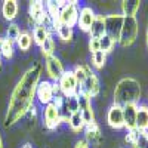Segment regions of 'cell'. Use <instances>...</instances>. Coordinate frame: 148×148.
Instances as JSON below:
<instances>
[{
  "instance_id": "38",
  "label": "cell",
  "mask_w": 148,
  "mask_h": 148,
  "mask_svg": "<svg viewBox=\"0 0 148 148\" xmlns=\"http://www.w3.org/2000/svg\"><path fill=\"white\" fill-rule=\"evenodd\" d=\"M0 148H3V139H2V135H0Z\"/></svg>"
},
{
  "instance_id": "30",
  "label": "cell",
  "mask_w": 148,
  "mask_h": 148,
  "mask_svg": "<svg viewBox=\"0 0 148 148\" xmlns=\"http://www.w3.org/2000/svg\"><path fill=\"white\" fill-rule=\"evenodd\" d=\"M114 46H116V40H113L110 36H102L101 39H99V51H102V52H105L107 55L110 53V52H113V49H114Z\"/></svg>"
},
{
  "instance_id": "29",
  "label": "cell",
  "mask_w": 148,
  "mask_h": 148,
  "mask_svg": "<svg viewBox=\"0 0 148 148\" xmlns=\"http://www.w3.org/2000/svg\"><path fill=\"white\" fill-rule=\"evenodd\" d=\"M55 47H56V45H55V40H53V37H52V34H51V36H49L47 39L45 40V43L40 46L42 55H43V56L55 55Z\"/></svg>"
},
{
  "instance_id": "21",
  "label": "cell",
  "mask_w": 148,
  "mask_h": 148,
  "mask_svg": "<svg viewBox=\"0 0 148 148\" xmlns=\"http://www.w3.org/2000/svg\"><path fill=\"white\" fill-rule=\"evenodd\" d=\"M67 123H68V127L71 129V132H74V133H79L80 130H84V127H86V123L80 114V111L73 113Z\"/></svg>"
},
{
  "instance_id": "7",
  "label": "cell",
  "mask_w": 148,
  "mask_h": 148,
  "mask_svg": "<svg viewBox=\"0 0 148 148\" xmlns=\"http://www.w3.org/2000/svg\"><path fill=\"white\" fill-rule=\"evenodd\" d=\"M45 68H46V74L51 82H58L65 71L64 64L61 62V59L56 55L45 56Z\"/></svg>"
},
{
  "instance_id": "23",
  "label": "cell",
  "mask_w": 148,
  "mask_h": 148,
  "mask_svg": "<svg viewBox=\"0 0 148 148\" xmlns=\"http://www.w3.org/2000/svg\"><path fill=\"white\" fill-rule=\"evenodd\" d=\"M15 53V42H12L6 37H2V43H0V56L5 59L14 58Z\"/></svg>"
},
{
  "instance_id": "32",
  "label": "cell",
  "mask_w": 148,
  "mask_h": 148,
  "mask_svg": "<svg viewBox=\"0 0 148 148\" xmlns=\"http://www.w3.org/2000/svg\"><path fill=\"white\" fill-rule=\"evenodd\" d=\"M141 132L139 130H136V129H132V130H127V135H126V142L129 144V145H132V147H135L138 144V141H139V138H141Z\"/></svg>"
},
{
  "instance_id": "19",
  "label": "cell",
  "mask_w": 148,
  "mask_h": 148,
  "mask_svg": "<svg viewBox=\"0 0 148 148\" xmlns=\"http://www.w3.org/2000/svg\"><path fill=\"white\" fill-rule=\"evenodd\" d=\"M136 130L141 133L148 130V105L145 104H138V111H136Z\"/></svg>"
},
{
  "instance_id": "16",
  "label": "cell",
  "mask_w": 148,
  "mask_h": 148,
  "mask_svg": "<svg viewBox=\"0 0 148 148\" xmlns=\"http://www.w3.org/2000/svg\"><path fill=\"white\" fill-rule=\"evenodd\" d=\"M84 135H86V142H92L96 147H99L102 142V132L98 126V123H92V125H86L84 127Z\"/></svg>"
},
{
  "instance_id": "10",
  "label": "cell",
  "mask_w": 148,
  "mask_h": 148,
  "mask_svg": "<svg viewBox=\"0 0 148 148\" xmlns=\"http://www.w3.org/2000/svg\"><path fill=\"white\" fill-rule=\"evenodd\" d=\"M121 25H123V15L121 14H117L116 12V14L105 15V34L110 36L116 42L120 36Z\"/></svg>"
},
{
  "instance_id": "22",
  "label": "cell",
  "mask_w": 148,
  "mask_h": 148,
  "mask_svg": "<svg viewBox=\"0 0 148 148\" xmlns=\"http://www.w3.org/2000/svg\"><path fill=\"white\" fill-rule=\"evenodd\" d=\"M15 45L18 46V49L21 52H28L31 49V46H33V36L28 31H21Z\"/></svg>"
},
{
  "instance_id": "34",
  "label": "cell",
  "mask_w": 148,
  "mask_h": 148,
  "mask_svg": "<svg viewBox=\"0 0 148 148\" xmlns=\"http://www.w3.org/2000/svg\"><path fill=\"white\" fill-rule=\"evenodd\" d=\"M132 148H148V142H147V139L144 138V135H141L138 144L135 145V147H132Z\"/></svg>"
},
{
  "instance_id": "15",
  "label": "cell",
  "mask_w": 148,
  "mask_h": 148,
  "mask_svg": "<svg viewBox=\"0 0 148 148\" xmlns=\"http://www.w3.org/2000/svg\"><path fill=\"white\" fill-rule=\"evenodd\" d=\"M46 16V9L43 2H30V9H28V18H31L37 25H42V22Z\"/></svg>"
},
{
  "instance_id": "24",
  "label": "cell",
  "mask_w": 148,
  "mask_h": 148,
  "mask_svg": "<svg viewBox=\"0 0 148 148\" xmlns=\"http://www.w3.org/2000/svg\"><path fill=\"white\" fill-rule=\"evenodd\" d=\"M52 33L49 31L46 27H43V25H37L34 30H33V42L37 45V46H42L43 43H45V40L47 39L49 36H51Z\"/></svg>"
},
{
  "instance_id": "41",
  "label": "cell",
  "mask_w": 148,
  "mask_h": 148,
  "mask_svg": "<svg viewBox=\"0 0 148 148\" xmlns=\"http://www.w3.org/2000/svg\"><path fill=\"white\" fill-rule=\"evenodd\" d=\"M0 43H2V37H0Z\"/></svg>"
},
{
  "instance_id": "36",
  "label": "cell",
  "mask_w": 148,
  "mask_h": 148,
  "mask_svg": "<svg viewBox=\"0 0 148 148\" xmlns=\"http://www.w3.org/2000/svg\"><path fill=\"white\" fill-rule=\"evenodd\" d=\"M145 42H147V49H148V21H147V33H145Z\"/></svg>"
},
{
  "instance_id": "33",
  "label": "cell",
  "mask_w": 148,
  "mask_h": 148,
  "mask_svg": "<svg viewBox=\"0 0 148 148\" xmlns=\"http://www.w3.org/2000/svg\"><path fill=\"white\" fill-rule=\"evenodd\" d=\"M89 51H90V53H95V52H98L99 51V39H90L89 40Z\"/></svg>"
},
{
  "instance_id": "5",
  "label": "cell",
  "mask_w": 148,
  "mask_h": 148,
  "mask_svg": "<svg viewBox=\"0 0 148 148\" xmlns=\"http://www.w3.org/2000/svg\"><path fill=\"white\" fill-rule=\"evenodd\" d=\"M42 116H43V125L47 130H55L61 126V116H59V108L51 102L43 107V111H42Z\"/></svg>"
},
{
  "instance_id": "28",
  "label": "cell",
  "mask_w": 148,
  "mask_h": 148,
  "mask_svg": "<svg viewBox=\"0 0 148 148\" xmlns=\"http://www.w3.org/2000/svg\"><path fill=\"white\" fill-rule=\"evenodd\" d=\"M45 9H46L47 16L51 18V19H53L55 22H58L59 10H61V8H59L58 2H46V3H45Z\"/></svg>"
},
{
  "instance_id": "11",
  "label": "cell",
  "mask_w": 148,
  "mask_h": 148,
  "mask_svg": "<svg viewBox=\"0 0 148 148\" xmlns=\"http://www.w3.org/2000/svg\"><path fill=\"white\" fill-rule=\"evenodd\" d=\"M107 123L110 127H113L116 130L125 127V120H123V107L117 104H111L107 110Z\"/></svg>"
},
{
  "instance_id": "13",
  "label": "cell",
  "mask_w": 148,
  "mask_h": 148,
  "mask_svg": "<svg viewBox=\"0 0 148 148\" xmlns=\"http://www.w3.org/2000/svg\"><path fill=\"white\" fill-rule=\"evenodd\" d=\"M95 16H96V14H95V10H93L90 6L82 8L80 12H79V19H77V27H79V30L83 31V33H89L92 24H93V21H95Z\"/></svg>"
},
{
  "instance_id": "20",
  "label": "cell",
  "mask_w": 148,
  "mask_h": 148,
  "mask_svg": "<svg viewBox=\"0 0 148 148\" xmlns=\"http://www.w3.org/2000/svg\"><path fill=\"white\" fill-rule=\"evenodd\" d=\"M141 9L139 0H123L121 2V15L123 16H136Z\"/></svg>"
},
{
  "instance_id": "14",
  "label": "cell",
  "mask_w": 148,
  "mask_h": 148,
  "mask_svg": "<svg viewBox=\"0 0 148 148\" xmlns=\"http://www.w3.org/2000/svg\"><path fill=\"white\" fill-rule=\"evenodd\" d=\"M136 111H138V104H127L123 107V120H125L126 130L136 129Z\"/></svg>"
},
{
  "instance_id": "40",
  "label": "cell",
  "mask_w": 148,
  "mask_h": 148,
  "mask_svg": "<svg viewBox=\"0 0 148 148\" xmlns=\"http://www.w3.org/2000/svg\"><path fill=\"white\" fill-rule=\"evenodd\" d=\"M2 65H3V58L0 56V68H2Z\"/></svg>"
},
{
  "instance_id": "2",
  "label": "cell",
  "mask_w": 148,
  "mask_h": 148,
  "mask_svg": "<svg viewBox=\"0 0 148 148\" xmlns=\"http://www.w3.org/2000/svg\"><path fill=\"white\" fill-rule=\"evenodd\" d=\"M142 96V88L139 80L133 77H123L117 82L113 92V104L125 107L127 104H138Z\"/></svg>"
},
{
  "instance_id": "3",
  "label": "cell",
  "mask_w": 148,
  "mask_h": 148,
  "mask_svg": "<svg viewBox=\"0 0 148 148\" xmlns=\"http://www.w3.org/2000/svg\"><path fill=\"white\" fill-rule=\"evenodd\" d=\"M138 34H139V22L136 16H123V25L117 43L123 47H129L136 42Z\"/></svg>"
},
{
  "instance_id": "26",
  "label": "cell",
  "mask_w": 148,
  "mask_h": 148,
  "mask_svg": "<svg viewBox=\"0 0 148 148\" xmlns=\"http://www.w3.org/2000/svg\"><path fill=\"white\" fill-rule=\"evenodd\" d=\"M55 31H56L58 37H59L62 42H71L73 37H74L73 28H70V27H67V25H62V24H58L56 28H55Z\"/></svg>"
},
{
  "instance_id": "18",
  "label": "cell",
  "mask_w": 148,
  "mask_h": 148,
  "mask_svg": "<svg viewBox=\"0 0 148 148\" xmlns=\"http://www.w3.org/2000/svg\"><path fill=\"white\" fill-rule=\"evenodd\" d=\"M19 5L16 0H5L2 3V15L6 21H14L18 16Z\"/></svg>"
},
{
  "instance_id": "12",
  "label": "cell",
  "mask_w": 148,
  "mask_h": 148,
  "mask_svg": "<svg viewBox=\"0 0 148 148\" xmlns=\"http://www.w3.org/2000/svg\"><path fill=\"white\" fill-rule=\"evenodd\" d=\"M36 98L43 107L53 102V93H52V82L51 80H40L36 89Z\"/></svg>"
},
{
  "instance_id": "31",
  "label": "cell",
  "mask_w": 148,
  "mask_h": 148,
  "mask_svg": "<svg viewBox=\"0 0 148 148\" xmlns=\"http://www.w3.org/2000/svg\"><path fill=\"white\" fill-rule=\"evenodd\" d=\"M19 34H21V28H19L18 24H15V22L9 24L8 28H6V39H9V40H12V42H16V39L19 37Z\"/></svg>"
},
{
  "instance_id": "4",
  "label": "cell",
  "mask_w": 148,
  "mask_h": 148,
  "mask_svg": "<svg viewBox=\"0 0 148 148\" xmlns=\"http://www.w3.org/2000/svg\"><path fill=\"white\" fill-rule=\"evenodd\" d=\"M79 5L77 2H68L65 6L61 8L59 10V16H58V24H62L70 28L74 25H77V19H79Z\"/></svg>"
},
{
  "instance_id": "1",
  "label": "cell",
  "mask_w": 148,
  "mask_h": 148,
  "mask_svg": "<svg viewBox=\"0 0 148 148\" xmlns=\"http://www.w3.org/2000/svg\"><path fill=\"white\" fill-rule=\"evenodd\" d=\"M42 80V64L34 62L22 73L21 79L16 82L10 93L8 110L5 114V127H12L27 116V113L34 105L36 89Z\"/></svg>"
},
{
  "instance_id": "6",
  "label": "cell",
  "mask_w": 148,
  "mask_h": 148,
  "mask_svg": "<svg viewBox=\"0 0 148 148\" xmlns=\"http://www.w3.org/2000/svg\"><path fill=\"white\" fill-rule=\"evenodd\" d=\"M79 92L84 93L86 96H89L90 99L99 96V93H101V82H99L96 74L92 71V68L88 71V74H86V80L79 88Z\"/></svg>"
},
{
  "instance_id": "17",
  "label": "cell",
  "mask_w": 148,
  "mask_h": 148,
  "mask_svg": "<svg viewBox=\"0 0 148 148\" xmlns=\"http://www.w3.org/2000/svg\"><path fill=\"white\" fill-rule=\"evenodd\" d=\"M89 36L90 39H101L102 36H105V15L96 14L95 21L89 30Z\"/></svg>"
},
{
  "instance_id": "35",
  "label": "cell",
  "mask_w": 148,
  "mask_h": 148,
  "mask_svg": "<svg viewBox=\"0 0 148 148\" xmlns=\"http://www.w3.org/2000/svg\"><path fill=\"white\" fill-rule=\"evenodd\" d=\"M74 148H89V144L86 142L84 139H80V141L76 142V147H74Z\"/></svg>"
},
{
  "instance_id": "27",
  "label": "cell",
  "mask_w": 148,
  "mask_h": 148,
  "mask_svg": "<svg viewBox=\"0 0 148 148\" xmlns=\"http://www.w3.org/2000/svg\"><path fill=\"white\" fill-rule=\"evenodd\" d=\"M90 62H92V67H95V68H98V70L104 68L105 64H107V53L102 52V51H98V52L92 53Z\"/></svg>"
},
{
  "instance_id": "39",
  "label": "cell",
  "mask_w": 148,
  "mask_h": 148,
  "mask_svg": "<svg viewBox=\"0 0 148 148\" xmlns=\"http://www.w3.org/2000/svg\"><path fill=\"white\" fill-rule=\"evenodd\" d=\"M22 148H33V147H31V145H30V144H25V145H24V147H22Z\"/></svg>"
},
{
  "instance_id": "25",
  "label": "cell",
  "mask_w": 148,
  "mask_h": 148,
  "mask_svg": "<svg viewBox=\"0 0 148 148\" xmlns=\"http://www.w3.org/2000/svg\"><path fill=\"white\" fill-rule=\"evenodd\" d=\"M90 68H92V67H90V65H88V64H77L76 67L73 68L74 77H76V80H77L79 88L83 84V82L86 80V74H88V71H89Z\"/></svg>"
},
{
  "instance_id": "9",
  "label": "cell",
  "mask_w": 148,
  "mask_h": 148,
  "mask_svg": "<svg viewBox=\"0 0 148 148\" xmlns=\"http://www.w3.org/2000/svg\"><path fill=\"white\" fill-rule=\"evenodd\" d=\"M77 98H79V111L84 120L86 125H92V123H96L95 120V110H93V104H92V99L89 96H86L84 93L79 92L77 93Z\"/></svg>"
},
{
  "instance_id": "37",
  "label": "cell",
  "mask_w": 148,
  "mask_h": 148,
  "mask_svg": "<svg viewBox=\"0 0 148 148\" xmlns=\"http://www.w3.org/2000/svg\"><path fill=\"white\" fill-rule=\"evenodd\" d=\"M142 135H144V138H145V139H147V142H148V130H147V132H144Z\"/></svg>"
},
{
  "instance_id": "8",
  "label": "cell",
  "mask_w": 148,
  "mask_h": 148,
  "mask_svg": "<svg viewBox=\"0 0 148 148\" xmlns=\"http://www.w3.org/2000/svg\"><path fill=\"white\" fill-rule=\"evenodd\" d=\"M61 92L64 96H71V95H77L79 93V84L77 80L74 77L73 70H65L64 74L61 76V79L56 82Z\"/></svg>"
}]
</instances>
